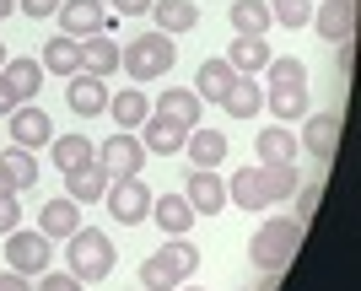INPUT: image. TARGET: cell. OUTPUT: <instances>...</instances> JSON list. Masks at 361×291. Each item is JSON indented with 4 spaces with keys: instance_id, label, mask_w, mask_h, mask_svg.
Returning <instances> with one entry per match:
<instances>
[{
    "instance_id": "cb8c5ba5",
    "label": "cell",
    "mask_w": 361,
    "mask_h": 291,
    "mask_svg": "<svg viewBox=\"0 0 361 291\" xmlns=\"http://www.w3.org/2000/svg\"><path fill=\"white\" fill-rule=\"evenodd\" d=\"M264 103H270V113L281 124H297L302 113H307V81H281V87L264 92Z\"/></svg>"
},
{
    "instance_id": "ab89813d",
    "label": "cell",
    "mask_w": 361,
    "mask_h": 291,
    "mask_svg": "<svg viewBox=\"0 0 361 291\" xmlns=\"http://www.w3.org/2000/svg\"><path fill=\"white\" fill-rule=\"evenodd\" d=\"M0 291H32V280L16 275V270H0Z\"/></svg>"
},
{
    "instance_id": "7402d4cb",
    "label": "cell",
    "mask_w": 361,
    "mask_h": 291,
    "mask_svg": "<svg viewBox=\"0 0 361 291\" xmlns=\"http://www.w3.org/2000/svg\"><path fill=\"white\" fill-rule=\"evenodd\" d=\"M151 16H157V32H167V38L200 27V6H195V0H157Z\"/></svg>"
},
{
    "instance_id": "277c9868",
    "label": "cell",
    "mask_w": 361,
    "mask_h": 291,
    "mask_svg": "<svg viewBox=\"0 0 361 291\" xmlns=\"http://www.w3.org/2000/svg\"><path fill=\"white\" fill-rule=\"evenodd\" d=\"M173 60H178V44L167 38V32H140V38H130V44H119V70L130 81H162L167 70H173Z\"/></svg>"
},
{
    "instance_id": "8992f818",
    "label": "cell",
    "mask_w": 361,
    "mask_h": 291,
    "mask_svg": "<svg viewBox=\"0 0 361 291\" xmlns=\"http://www.w3.org/2000/svg\"><path fill=\"white\" fill-rule=\"evenodd\" d=\"M146 146H140L135 130H114V135L97 146V168L108 173V178H140V168H146Z\"/></svg>"
},
{
    "instance_id": "d6986e66",
    "label": "cell",
    "mask_w": 361,
    "mask_h": 291,
    "mask_svg": "<svg viewBox=\"0 0 361 291\" xmlns=\"http://www.w3.org/2000/svg\"><path fill=\"white\" fill-rule=\"evenodd\" d=\"M38 65H44V76H75V70H81V38L54 32L44 44V54H38Z\"/></svg>"
},
{
    "instance_id": "7bdbcfd3",
    "label": "cell",
    "mask_w": 361,
    "mask_h": 291,
    "mask_svg": "<svg viewBox=\"0 0 361 291\" xmlns=\"http://www.w3.org/2000/svg\"><path fill=\"white\" fill-rule=\"evenodd\" d=\"M6 60H11V54H6V44H0V70H6Z\"/></svg>"
},
{
    "instance_id": "9a60e30c",
    "label": "cell",
    "mask_w": 361,
    "mask_h": 291,
    "mask_svg": "<svg viewBox=\"0 0 361 291\" xmlns=\"http://www.w3.org/2000/svg\"><path fill=\"white\" fill-rule=\"evenodd\" d=\"M270 44L264 38H254V32H238L232 38V49H226V65L238 70V76H264V65H270Z\"/></svg>"
},
{
    "instance_id": "3957f363",
    "label": "cell",
    "mask_w": 361,
    "mask_h": 291,
    "mask_svg": "<svg viewBox=\"0 0 361 291\" xmlns=\"http://www.w3.org/2000/svg\"><path fill=\"white\" fill-rule=\"evenodd\" d=\"M200 270V248L189 237H162V248L140 264V286L146 291H178Z\"/></svg>"
},
{
    "instance_id": "7c38bea8",
    "label": "cell",
    "mask_w": 361,
    "mask_h": 291,
    "mask_svg": "<svg viewBox=\"0 0 361 291\" xmlns=\"http://www.w3.org/2000/svg\"><path fill=\"white\" fill-rule=\"evenodd\" d=\"M71 87H65V103L75 108V119H97V113H108V87L103 76H87V70H75V76H65Z\"/></svg>"
},
{
    "instance_id": "74e56055",
    "label": "cell",
    "mask_w": 361,
    "mask_h": 291,
    "mask_svg": "<svg viewBox=\"0 0 361 291\" xmlns=\"http://www.w3.org/2000/svg\"><path fill=\"white\" fill-rule=\"evenodd\" d=\"M103 6H108L114 16H146L151 6H157V0H103Z\"/></svg>"
},
{
    "instance_id": "4316f807",
    "label": "cell",
    "mask_w": 361,
    "mask_h": 291,
    "mask_svg": "<svg viewBox=\"0 0 361 291\" xmlns=\"http://www.w3.org/2000/svg\"><path fill=\"white\" fill-rule=\"evenodd\" d=\"M65 194H71L75 205H92V199H103V194H108V173L97 168V162H87V168L65 173Z\"/></svg>"
},
{
    "instance_id": "d6a6232c",
    "label": "cell",
    "mask_w": 361,
    "mask_h": 291,
    "mask_svg": "<svg viewBox=\"0 0 361 291\" xmlns=\"http://www.w3.org/2000/svg\"><path fill=\"white\" fill-rule=\"evenodd\" d=\"M0 168L11 173L16 194H22V189H32V184H38V156H32V151H22V146H11V151H0Z\"/></svg>"
},
{
    "instance_id": "6da1fadb",
    "label": "cell",
    "mask_w": 361,
    "mask_h": 291,
    "mask_svg": "<svg viewBox=\"0 0 361 291\" xmlns=\"http://www.w3.org/2000/svg\"><path fill=\"white\" fill-rule=\"evenodd\" d=\"M297 189H302L297 162H281V168H243V173H232L226 199H232L238 211H270V205L291 199Z\"/></svg>"
},
{
    "instance_id": "9c48e42d",
    "label": "cell",
    "mask_w": 361,
    "mask_h": 291,
    "mask_svg": "<svg viewBox=\"0 0 361 291\" xmlns=\"http://www.w3.org/2000/svg\"><path fill=\"white\" fill-rule=\"evenodd\" d=\"M60 32L65 38H92V32H108L114 27V11L103 0H60Z\"/></svg>"
},
{
    "instance_id": "e0dca14e",
    "label": "cell",
    "mask_w": 361,
    "mask_h": 291,
    "mask_svg": "<svg viewBox=\"0 0 361 291\" xmlns=\"http://www.w3.org/2000/svg\"><path fill=\"white\" fill-rule=\"evenodd\" d=\"M81 70H87V76H103V81L119 70V44H114V32L81 38Z\"/></svg>"
},
{
    "instance_id": "7a4b0ae2",
    "label": "cell",
    "mask_w": 361,
    "mask_h": 291,
    "mask_svg": "<svg viewBox=\"0 0 361 291\" xmlns=\"http://www.w3.org/2000/svg\"><path fill=\"white\" fill-rule=\"evenodd\" d=\"M297 248H302V221L297 216H270V221L254 227V237H248V264L264 270V275H281V270L297 259Z\"/></svg>"
},
{
    "instance_id": "d4e9b609",
    "label": "cell",
    "mask_w": 361,
    "mask_h": 291,
    "mask_svg": "<svg viewBox=\"0 0 361 291\" xmlns=\"http://www.w3.org/2000/svg\"><path fill=\"white\" fill-rule=\"evenodd\" d=\"M183 151H189V162L195 168H221L226 162V135L221 130H189V140H183Z\"/></svg>"
},
{
    "instance_id": "484cf974",
    "label": "cell",
    "mask_w": 361,
    "mask_h": 291,
    "mask_svg": "<svg viewBox=\"0 0 361 291\" xmlns=\"http://www.w3.org/2000/svg\"><path fill=\"white\" fill-rule=\"evenodd\" d=\"M49 156H54L60 173H75V168H87V162H97V146L87 135H54L49 140Z\"/></svg>"
},
{
    "instance_id": "83f0119b",
    "label": "cell",
    "mask_w": 361,
    "mask_h": 291,
    "mask_svg": "<svg viewBox=\"0 0 361 291\" xmlns=\"http://www.w3.org/2000/svg\"><path fill=\"white\" fill-rule=\"evenodd\" d=\"M232 81H238V70H232L226 60H205V65H200V76H195V97H200V103H221Z\"/></svg>"
},
{
    "instance_id": "836d02e7",
    "label": "cell",
    "mask_w": 361,
    "mask_h": 291,
    "mask_svg": "<svg viewBox=\"0 0 361 291\" xmlns=\"http://www.w3.org/2000/svg\"><path fill=\"white\" fill-rule=\"evenodd\" d=\"M270 16L281 27H302V22L313 16V0H270Z\"/></svg>"
},
{
    "instance_id": "b9f144b4",
    "label": "cell",
    "mask_w": 361,
    "mask_h": 291,
    "mask_svg": "<svg viewBox=\"0 0 361 291\" xmlns=\"http://www.w3.org/2000/svg\"><path fill=\"white\" fill-rule=\"evenodd\" d=\"M11 11H16V0H0V22H6Z\"/></svg>"
},
{
    "instance_id": "d590c367",
    "label": "cell",
    "mask_w": 361,
    "mask_h": 291,
    "mask_svg": "<svg viewBox=\"0 0 361 291\" xmlns=\"http://www.w3.org/2000/svg\"><path fill=\"white\" fill-rule=\"evenodd\" d=\"M291 199H297V221H307V216L318 211V199H324V184H302Z\"/></svg>"
},
{
    "instance_id": "8fae6325",
    "label": "cell",
    "mask_w": 361,
    "mask_h": 291,
    "mask_svg": "<svg viewBox=\"0 0 361 291\" xmlns=\"http://www.w3.org/2000/svg\"><path fill=\"white\" fill-rule=\"evenodd\" d=\"M6 119H11V146H22V151L54 140V119H49L44 108H32V103H22L16 113H6Z\"/></svg>"
},
{
    "instance_id": "5bb4252c",
    "label": "cell",
    "mask_w": 361,
    "mask_h": 291,
    "mask_svg": "<svg viewBox=\"0 0 361 291\" xmlns=\"http://www.w3.org/2000/svg\"><path fill=\"white\" fill-rule=\"evenodd\" d=\"M183 199L195 205V216H221V205H226L221 173H216V168H195V173H189V189H183Z\"/></svg>"
},
{
    "instance_id": "f35d334b",
    "label": "cell",
    "mask_w": 361,
    "mask_h": 291,
    "mask_svg": "<svg viewBox=\"0 0 361 291\" xmlns=\"http://www.w3.org/2000/svg\"><path fill=\"white\" fill-rule=\"evenodd\" d=\"M16 11L38 22V16H54V11H60V0H16Z\"/></svg>"
},
{
    "instance_id": "e575fe53",
    "label": "cell",
    "mask_w": 361,
    "mask_h": 291,
    "mask_svg": "<svg viewBox=\"0 0 361 291\" xmlns=\"http://www.w3.org/2000/svg\"><path fill=\"white\" fill-rule=\"evenodd\" d=\"M38 291H87V286H81L71 270H44V275H38Z\"/></svg>"
},
{
    "instance_id": "8d00e7d4",
    "label": "cell",
    "mask_w": 361,
    "mask_h": 291,
    "mask_svg": "<svg viewBox=\"0 0 361 291\" xmlns=\"http://www.w3.org/2000/svg\"><path fill=\"white\" fill-rule=\"evenodd\" d=\"M16 227H22V205H16V194H0V237Z\"/></svg>"
},
{
    "instance_id": "ba28073f",
    "label": "cell",
    "mask_w": 361,
    "mask_h": 291,
    "mask_svg": "<svg viewBox=\"0 0 361 291\" xmlns=\"http://www.w3.org/2000/svg\"><path fill=\"white\" fill-rule=\"evenodd\" d=\"M108 216L124 221V227H135V221H151V189L140 178H108Z\"/></svg>"
},
{
    "instance_id": "52a82bcc",
    "label": "cell",
    "mask_w": 361,
    "mask_h": 291,
    "mask_svg": "<svg viewBox=\"0 0 361 291\" xmlns=\"http://www.w3.org/2000/svg\"><path fill=\"white\" fill-rule=\"evenodd\" d=\"M6 259H11V270L16 275H44L49 270V259H54V243H49L44 232H6Z\"/></svg>"
},
{
    "instance_id": "2e32d148",
    "label": "cell",
    "mask_w": 361,
    "mask_h": 291,
    "mask_svg": "<svg viewBox=\"0 0 361 291\" xmlns=\"http://www.w3.org/2000/svg\"><path fill=\"white\" fill-rule=\"evenodd\" d=\"M334 146H340V113H313L307 130H302V151L313 156V162H329Z\"/></svg>"
},
{
    "instance_id": "ac0fdd59",
    "label": "cell",
    "mask_w": 361,
    "mask_h": 291,
    "mask_svg": "<svg viewBox=\"0 0 361 291\" xmlns=\"http://www.w3.org/2000/svg\"><path fill=\"white\" fill-rule=\"evenodd\" d=\"M135 135H140V146H146V151H157V156H173V151H183V140H189V130H178V124H167L162 113H146V124H140Z\"/></svg>"
},
{
    "instance_id": "ee69618b",
    "label": "cell",
    "mask_w": 361,
    "mask_h": 291,
    "mask_svg": "<svg viewBox=\"0 0 361 291\" xmlns=\"http://www.w3.org/2000/svg\"><path fill=\"white\" fill-rule=\"evenodd\" d=\"M178 291H200V286H178Z\"/></svg>"
},
{
    "instance_id": "44dd1931",
    "label": "cell",
    "mask_w": 361,
    "mask_h": 291,
    "mask_svg": "<svg viewBox=\"0 0 361 291\" xmlns=\"http://www.w3.org/2000/svg\"><path fill=\"white\" fill-rule=\"evenodd\" d=\"M200 108H205V103H200L189 87H167L162 103L151 108V113H162V119H167V124H178V130H195V124H200Z\"/></svg>"
},
{
    "instance_id": "1f68e13d",
    "label": "cell",
    "mask_w": 361,
    "mask_h": 291,
    "mask_svg": "<svg viewBox=\"0 0 361 291\" xmlns=\"http://www.w3.org/2000/svg\"><path fill=\"white\" fill-rule=\"evenodd\" d=\"M232 27H238V32H254V38H264V32L275 27L270 0H232Z\"/></svg>"
},
{
    "instance_id": "603a6c76",
    "label": "cell",
    "mask_w": 361,
    "mask_h": 291,
    "mask_svg": "<svg viewBox=\"0 0 361 291\" xmlns=\"http://www.w3.org/2000/svg\"><path fill=\"white\" fill-rule=\"evenodd\" d=\"M254 156H259V168L297 162V130H259L254 135Z\"/></svg>"
},
{
    "instance_id": "4dcf8cb0",
    "label": "cell",
    "mask_w": 361,
    "mask_h": 291,
    "mask_svg": "<svg viewBox=\"0 0 361 291\" xmlns=\"http://www.w3.org/2000/svg\"><path fill=\"white\" fill-rule=\"evenodd\" d=\"M221 108L232 113V119H254L259 108H264V92H259V81H254V76H238L232 87H226Z\"/></svg>"
},
{
    "instance_id": "4fadbf2b",
    "label": "cell",
    "mask_w": 361,
    "mask_h": 291,
    "mask_svg": "<svg viewBox=\"0 0 361 291\" xmlns=\"http://www.w3.org/2000/svg\"><path fill=\"white\" fill-rule=\"evenodd\" d=\"M151 221L162 227V237H189V227H195L200 216L183 194H151Z\"/></svg>"
},
{
    "instance_id": "f546056e",
    "label": "cell",
    "mask_w": 361,
    "mask_h": 291,
    "mask_svg": "<svg viewBox=\"0 0 361 291\" xmlns=\"http://www.w3.org/2000/svg\"><path fill=\"white\" fill-rule=\"evenodd\" d=\"M0 76H6V87L16 92V103H32V97H38V81H44V65L22 54V60H6Z\"/></svg>"
},
{
    "instance_id": "ffe728a7",
    "label": "cell",
    "mask_w": 361,
    "mask_h": 291,
    "mask_svg": "<svg viewBox=\"0 0 361 291\" xmlns=\"http://www.w3.org/2000/svg\"><path fill=\"white\" fill-rule=\"evenodd\" d=\"M75 227H81V205H75L71 194H60V199H49L44 211H38V232H44L49 243H54V237H71Z\"/></svg>"
},
{
    "instance_id": "30bf717a",
    "label": "cell",
    "mask_w": 361,
    "mask_h": 291,
    "mask_svg": "<svg viewBox=\"0 0 361 291\" xmlns=\"http://www.w3.org/2000/svg\"><path fill=\"white\" fill-rule=\"evenodd\" d=\"M307 22L318 27L324 44H350V38H356V0H324Z\"/></svg>"
},
{
    "instance_id": "f1b7e54d",
    "label": "cell",
    "mask_w": 361,
    "mask_h": 291,
    "mask_svg": "<svg viewBox=\"0 0 361 291\" xmlns=\"http://www.w3.org/2000/svg\"><path fill=\"white\" fill-rule=\"evenodd\" d=\"M108 113H114V124H119V130H140V124H146V113H151V103H146V92H140V87H124V92L108 97Z\"/></svg>"
},
{
    "instance_id": "60d3db41",
    "label": "cell",
    "mask_w": 361,
    "mask_h": 291,
    "mask_svg": "<svg viewBox=\"0 0 361 291\" xmlns=\"http://www.w3.org/2000/svg\"><path fill=\"white\" fill-rule=\"evenodd\" d=\"M0 194H16V184H11V173L0 168Z\"/></svg>"
},
{
    "instance_id": "5b68a950",
    "label": "cell",
    "mask_w": 361,
    "mask_h": 291,
    "mask_svg": "<svg viewBox=\"0 0 361 291\" xmlns=\"http://www.w3.org/2000/svg\"><path fill=\"white\" fill-rule=\"evenodd\" d=\"M65 264H71V275L81 280V286L108 280L114 275V237L97 232V227H75L71 237H65Z\"/></svg>"
}]
</instances>
